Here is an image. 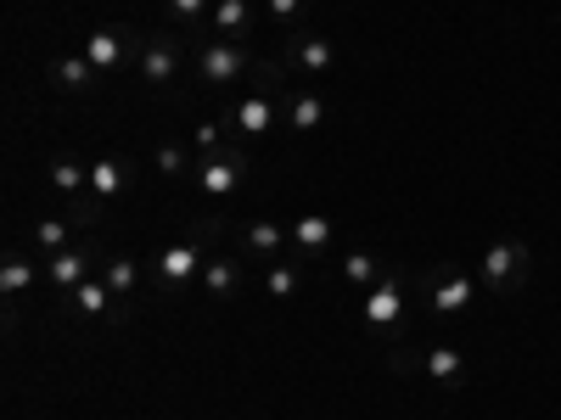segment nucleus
<instances>
[{"mask_svg":"<svg viewBox=\"0 0 561 420\" xmlns=\"http://www.w3.org/2000/svg\"><path fill=\"white\" fill-rule=\"evenodd\" d=\"M225 236V224L214 219V224H203V230H192L185 242H169L158 258H152V287L158 292H185L192 280H203V269H208V258H214V242Z\"/></svg>","mask_w":561,"mask_h":420,"instance_id":"1","label":"nucleus"},{"mask_svg":"<svg viewBox=\"0 0 561 420\" xmlns=\"http://www.w3.org/2000/svg\"><path fill=\"white\" fill-rule=\"evenodd\" d=\"M528 275H534V247H528L523 236H500V242L483 253V264H478L483 292H494V298H517V292L528 287Z\"/></svg>","mask_w":561,"mask_h":420,"instance_id":"2","label":"nucleus"},{"mask_svg":"<svg viewBox=\"0 0 561 420\" xmlns=\"http://www.w3.org/2000/svg\"><path fill=\"white\" fill-rule=\"evenodd\" d=\"M248 152L242 147H219V152H208V158H197V191L208 197V202H230L248 185Z\"/></svg>","mask_w":561,"mask_h":420,"instance_id":"3","label":"nucleus"},{"mask_svg":"<svg viewBox=\"0 0 561 420\" xmlns=\"http://www.w3.org/2000/svg\"><path fill=\"white\" fill-rule=\"evenodd\" d=\"M253 68H259V57L248 51V45H237V39H208L203 51H197V73L214 90L237 84V79H253Z\"/></svg>","mask_w":561,"mask_h":420,"instance_id":"4","label":"nucleus"},{"mask_svg":"<svg viewBox=\"0 0 561 420\" xmlns=\"http://www.w3.org/2000/svg\"><path fill=\"white\" fill-rule=\"evenodd\" d=\"M280 68H293L304 79H325L337 68V39L332 34H314V28H293L287 34V51H280Z\"/></svg>","mask_w":561,"mask_h":420,"instance_id":"5","label":"nucleus"},{"mask_svg":"<svg viewBox=\"0 0 561 420\" xmlns=\"http://www.w3.org/2000/svg\"><path fill=\"white\" fill-rule=\"evenodd\" d=\"M96 269H102V247H96V242H73L68 253H51V258H45V287H51L57 298H73Z\"/></svg>","mask_w":561,"mask_h":420,"instance_id":"6","label":"nucleus"},{"mask_svg":"<svg viewBox=\"0 0 561 420\" xmlns=\"http://www.w3.org/2000/svg\"><path fill=\"white\" fill-rule=\"evenodd\" d=\"M478 292H483V280L460 264H444V269L427 275V308L433 314H466L478 303Z\"/></svg>","mask_w":561,"mask_h":420,"instance_id":"7","label":"nucleus"},{"mask_svg":"<svg viewBox=\"0 0 561 420\" xmlns=\"http://www.w3.org/2000/svg\"><path fill=\"white\" fill-rule=\"evenodd\" d=\"M135 45H140V28H129V23H102V28L84 34V57H90V68L107 79V73H118V68L135 57Z\"/></svg>","mask_w":561,"mask_h":420,"instance_id":"8","label":"nucleus"},{"mask_svg":"<svg viewBox=\"0 0 561 420\" xmlns=\"http://www.w3.org/2000/svg\"><path fill=\"white\" fill-rule=\"evenodd\" d=\"M135 73H140V84H147V90H169L180 79V45H174V34H140Z\"/></svg>","mask_w":561,"mask_h":420,"instance_id":"9","label":"nucleus"},{"mask_svg":"<svg viewBox=\"0 0 561 420\" xmlns=\"http://www.w3.org/2000/svg\"><path fill=\"white\" fill-rule=\"evenodd\" d=\"M359 319H365V331H399V319H404V287H399L393 275H382L377 287L365 292Z\"/></svg>","mask_w":561,"mask_h":420,"instance_id":"10","label":"nucleus"},{"mask_svg":"<svg viewBox=\"0 0 561 420\" xmlns=\"http://www.w3.org/2000/svg\"><path fill=\"white\" fill-rule=\"evenodd\" d=\"M259 0H214V12H208V28L214 39H237L248 45V34H259Z\"/></svg>","mask_w":561,"mask_h":420,"instance_id":"11","label":"nucleus"},{"mask_svg":"<svg viewBox=\"0 0 561 420\" xmlns=\"http://www.w3.org/2000/svg\"><path fill=\"white\" fill-rule=\"evenodd\" d=\"M242 287H248L242 258H237V253H214V258H208V269H203V292H208L214 303H230Z\"/></svg>","mask_w":561,"mask_h":420,"instance_id":"12","label":"nucleus"},{"mask_svg":"<svg viewBox=\"0 0 561 420\" xmlns=\"http://www.w3.org/2000/svg\"><path fill=\"white\" fill-rule=\"evenodd\" d=\"M242 247L275 264L280 253H287V247H293V230H287V224H280V219H270V213H259V219H248V224H242Z\"/></svg>","mask_w":561,"mask_h":420,"instance_id":"13","label":"nucleus"},{"mask_svg":"<svg viewBox=\"0 0 561 420\" xmlns=\"http://www.w3.org/2000/svg\"><path fill=\"white\" fill-rule=\"evenodd\" d=\"M79 213H45V219H34V253L39 258H51V253H68L73 242H79Z\"/></svg>","mask_w":561,"mask_h":420,"instance_id":"14","label":"nucleus"},{"mask_svg":"<svg viewBox=\"0 0 561 420\" xmlns=\"http://www.w3.org/2000/svg\"><path fill=\"white\" fill-rule=\"evenodd\" d=\"M287 230H293L298 258H320V253H332V242H337V224L325 219V213H298Z\"/></svg>","mask_w":561,"mask_h":420,"instance_id":"15","label":"nucleus"},{"mask_svg":"<svg viewBox=\"0 0 561 420\" xmlns=\"http://www.w3.org/2000/svg\"><path fill=\"white\" fill-rule=\"evenodd\" d=\"M129 185H135V168H129L124 158H96V163H90V197H96L102 208L118 202Z\"/></svg>","mask_w":561,"mask_h":420,"instance_id":"16","label":"nucleus"},{"mask_svg":"<svg viewBox=\"0 0 561 420\" xmlns=\"http://www.w3.org/2000/svg\"><path fill=\"white\" fill-rule=\"evenodd\" d=\"M102 280L113 287L118 303H129V298L140 292V280H147V264H140L135 253H107V258H102Z\"/></svg>","mask_w":561,"mask_h":420,"instance_id":"17","label":"nucleus"},{"mask_svg":"<svg viewBox=\"0 0 561 420\" xmlns=\"http://www.w3.org/2000/svg\"><path fill=\"white\" fill-rule=\"evenodd\" d=\"M421 370L438 382V387H460L466 376H472V364H466V353L455 348V342H438V348H427L421 353Z\"/></svg>","mask_w":561,"mask_h":420,"instance_id":"18","label":"nucleus"},{"mask_svg":"<svg viewBox=\"0 0 561 420\" xmlns=\"http://www.w3.org/2000/svg\"><path fill=\"white\" fill-rule=\"evenodd\" d=\"M62 303H73V314H79V319H107V314H118V308H124V303L113 298V287L102 280V269L90 275V280H84V287H79L73 298H62Z\"/></svg>","mask_w":561,"mask_h":420,"instance_id":"19","label":"nucleus"},{"mask_svg":"<svg viewBox=\"0 0 561 420\" xmlns=\"http://www.w3.org/2000/svg\"><path fill=\"white\" fill-rule=\"evenodd\" d=\"M96 68H90V57L79 51V57H57L51 62V84L62 90V96H90V90H96Z\"/></svg>","mask_w":561,"mask_h":420,"instance_id":"20","label":"nucleus"},{"mask_svg":"<svg viewBox=\"0 0 561 420\" xmlns=\"http://www.w3.org/2000/svg\"><path fill=\"white\" fill-rule=\"evenodd\" d=\"M45 275V258H23V253H7L0 258V298H23L34 292V280Z\"/></svg>","mask_w":561,"mask_h":420,"instance_id":"21","label":"nucleus"},{"mask_svg":"<svg viewBox=\"0 0 561 420\" xmlns=\"http://www.w3.org/2000/svg\"><path fill=\"white\" fill-rule=\"evenodd\" d=\"M230 124H237L242 135H270V129H275V96H270V90H259V96H242L237 107H230Z\"/></svg>","mask_w":561,"mask_h":420,"instance_id":"22","label":"nucleus"},{"mask_svg":"<svg viewBox=\"0 0 561 420\" xmlns=\"http://www.w3.org/2000/svg\"><path fill=\"white\" fill-rule=\"evenodd\" d=\"M298 292H304V258H275V264L264 269V298L287 303V298H298Z\"/></svg>","mask_w":561,"mask_h":420,"instance_id":"23","label":"nucleus"},{"mask_svg":"<svg viewBox=\"0 0 561 420\" xmlns=\"http://www.w3.org/2000/svg\"><path fill=\"white\" fill-rule=\"evenodd\" d=\"M337 269H343V280H348L354 292H370V287L382 280V258H377V253H365V247H354Z\"/></svg>","mask_w":561,"mask_h":420,"instance_id":"24","label":"nucleus"},{"mask_svg":"<svg viewBox=\"0 0 561 420\" xmlns=\"http://www.w3.org/2000/svg\"><path fill=\"white\" fill-rule=\"evenodd\" d=\"M152 163H158L163 179H197V158L185 152V147H174V140H163V147L152 152Z\"/></svg>","mask_w":561,"mask_h":420,"instance_id":"25","label":"nucleus"},{"mask_svg":"<svg viewBox=\"0 0 561 420\" xmlns=\"http://www.w3.org/2000/svg\"><path fill=\"white\" fill-rule=\"evenodd\" d=\"M287 124H293L298 135L320 129V124H325V96H314V90H304V96H293V107H287Z\"/></svg>","mask_w":561,"mask_h":420,"instance_id":"26","label":"nucleus"},{"mask_svg":"<svg viewBox=\"0 0 561 420\" xmlns=\"http://www.w3.org/2000/svg\"><path fill=\"white\" fill-rule=\"evenodd\" d=\"M304 18H309V0H264V23L280 28V34L304 28Z\"/></svg>","mask_w":561,"mask_h":420,"instance_id":"27","label":"nucleus"},{"mask_svg":"<svg viewBox=\"0 0 561 420\" xmlns=\"http://www.w3.org/2000/svg\"><path fill=\"white\" fill-rule=\"evenodd\" d=\"M208 12H214V0H163V18L174 28H208Z\"/></svg>","mask_w":561,"mask_h":420,"instance_id":"28","label":"nucleus"},{"mask_svg":"<svg viewBox=\"0 0 561 420\" xmlns=\"http://www.w3.org/2000/svg\"><path fill=\"white\" fill-rule=\"evenodd\" d=\"M192 147H197V158H208V152H219L225 147V129L208 118V124H197V135H192Z\"/></svg>","mask_w":561,"mask_h":420,"instance_id":"29","label":"nucleus"}]
</instances>
